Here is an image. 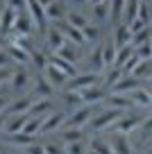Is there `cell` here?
Returning a JSON list of instances; mask_svg holds the SVG:
<instances>
[{"instance_id": "1", "label": "cell", "mask_w": 152, "mask_h": 154, "mask_svg": "<svg viewBox=\"0 0 152 154\" xmlns=\"http://www.w3.org/2000/svg\"><path fill=\"white\" fill-rule=\"evenodd\" d=\"M127 113V111H120V109H111V106H107L105 111H98V113L91 118V129L95 131V134H100V131L105 129H114V125L123 118V116Z\"/></svg>"}, {"instance_id": "2", "label": "cell", "mask_w": 152, "mask_h": 154, "mask_svg": "<svg viewBox=\"0 0 152 154\" xmlns=\"http://www.w3.org/2000/svg\"><path fill=\"white\" fill-rule=\"evenodd\" d=\"M98 113L95 111V104H82L77 106V109L68 111V118H66V125H64V129H68V127H84L91 122V118Z\"/></svg>"}, {"instance_id": "3", "label": "cell", "mask_w": 152, "mask_h": 154, "mask_svg": "<svg viewBox=\"0 0 152 154\" xmlns=\"http://www.w3.org/2000/svg\"><path fill=\"white\" fill-rule=\"evenodd\" d=\"M95 84H102L100 82V72L89 70V72L71 77V82H68L66 88H62V91H84V88H91V86H95Z\"/></svg>"}, {"instance_id": "4", "label": "cell", "mask_w": 152, "mask_h": 154, "mask_svg": "<svg viewBox=\"0 0 152 154\" xmlns=\"http://www.w3.org/2000/svg\"><path fill=\"white\" fill-rule=\"evenodd\" d=\"M143 120H145V116H141V113H125L114 125V131H118V134H134V131L141 129Z\"/></svg>"}, {"instance_id": "5", "label": "cell", "mask_w": 152, "mask_h": 154, "mask_svg": "<svg viewBox=\"0 0 152 154\" xmlns=\"http://www.w3.org/2000/svg\"><path fill=\"white\" fill-rule=\"evenodd\" d=\"M66 118H68V111H52V113L43 116V125H41V136H48L52 134V131H59L64 129V125H66Z\"/></svg>"}, {"instance_id": "6", "label": "cell", "mask_w": 152, "mask_h": 154, "mask_svg": "<svg viewBox=\"0 0 152 154\" xmlns=\"http://www.w3.org/2000/svg\"><path fill=\"white\" fill-rule=\"evenodd\" d=\"M0 143L7 145V147H30L32 143H36V136H27L23 134V131H18V134H0Z\"/></svg>"}, {"instance_id": "7", "label": "cell", "mask_w": 152, "mask_h": 154, "mask_svg": "<svg viewBox=\"0 0 152 154\" xmlns=\"http://www.w3.org/2000/svg\"><path fill=\"white\" fill-rule=\"evenodd\" d=\"M64 45H66V36H64V32L57 27V25H52V27L46 32V48H48V52L57 54Z\"/></svg>"}, {"instance_id": "8", "label": "cell", "mask_w": 152, "mask_h": 154, "mask_svg": "<svg viewBox=\"0 0 152 154\" xmlns=\"http://www.w3.org/2000/svg\"><path fill=\"white\" fill-rule=\"evenodd\" d=\"M80 93H82V100H84V104H100V102H105V100H107V95H109L111 91H107L102 84H95V86L84 88V91H80Z\"/></svg>"}, {"instance_id": "9", "label": "cell", "mask_w": 152, "mask_h": 154, "mask_svg": "<svg viewBox=\"0 0 152 154\" xmlns=\"http://www.w3.org/2000/svg\"><path fill=\"white\" fill-rule=\"evenodd\" d=\"M11 84V93H23L30 84V72H27V66H18L14 68V75L9 79Z\"/></svg>"}, {"instance_id": "10", "label": "cell", "mask_w": 152, "mask_h": 154, "mask_svg": "<svg viewBox=\"0 0 152 154\" xmlns=\"http://www.w3.org/2000/svg\"><path fill=\"white\" fill-rule=\"evenodd\" d=\"M43 75L50 79V84H52L55 88H66V84L71 82V75L64 70H59L57 66H52V63H48V68L43 70Z\"/></svg>"}, {"instance_id": "11", "label": "cell", "mask_w": 152, "mask_h": 154, "mask_svg": "<svg viewBox=\"0 0 152 154\" xmlns=\"http://www.w3.org/2000/svg\"><path fill=\"white\" fill-rule=\"evenodd\" d=\"M59 29L64 32V36H66V41H71L73 45H84L86 43V36H84V32L82 29H77V27H73L71 23H66V20H59V23H55Z\"/></svg>"}, {"instance_id": "12", "label": "cell", "mask_w": 152, "mask_h": 154, "mask_svg": "<svg viewBox=\"0 0 152 154\" xmlns=\"http://www.w3.org/2000/svg\"><path fill=\"white\" fill-rule=\"evenodd\" d=\"M32 104H34V97L32 95H21V97H16V100H11L9 104H7L5 113H9V116H14V113H27V111L32 109Z\"/></svg>"}, {"instance_id": "13", "label": "cell", "mask_w": 152, "mask_h": 154, "mask_svg": "<svg viewBox=\"0 0 152 154\" xmlns=\"http://www.w3.org/2000/svg\"><path fill=\"white\" fill-rule=\"evenodd\" d=\"M107 106H111V109H120V111H129L134 106V100L129 95H125V93H109L105 100Z\"/></svg>"}, {"instance_id": "14", "label": "cell", "mask_w": 152, "mask_h": 154, "mask_svg": "<svg viewBox=\"0 0 152 154\" xmlns=\"http://www.w3.org/2000/svg\"><path fill=\"white\" fill-rule=\"evenodd\" d=\"M32 118L30 113H14L7 118L5 122V131L2 134H18V131H23V127L27 125V120Z\"/></svg>"}, {"instance_id": "15", "label": "cell", "mask_w": 152, "mask_h": 154, "mask_svg": "<svg viewBox=\"0 0 152 154\" xmlns=\"http://www.w3.org/2000/svg\"><path fill=\"white\" fill-rule=\"evenodd\" d=\"M143 86V82L138 79V77H134V75H125L123 79H120L118 84H116L114 88H111V93H125V95H129V93H134L136 88H141Z\"/></svg>"}, {"instance_id": "16", "label": "cell", "mask_w": 152, "mask_h": 154, "mask_svg": "<svg viewBox=\"0 0 152 154\" xmlns=\"http://www.w3.org/2000/svg\"><path fill=\"white\" fill-rule=\"evenodd\" d=\"M16 18H18V11L5 5V7H2V11H0V32H2V34H9V32H14Z\"/></svg>"}, {"instance_id": "17", "label": "cell", "mask_w": 152, "mask_h": 154, "mask_svg": "<svg viewBox=\"0 0 152 154\" xmlns=\"http://www.w3.org/2000/svg\"><path fill=\"white\" fill-rule=\"evenodd\" d=\"M111 147H114L116 154H134V147H132V140L127 138V134H118L114 131V136L109 138Z\"/></svg>"}, {"instance_id": "18", "label": "cell", "mask_w": 152, "mask_h": 154, "mask_svg": "<svg viewBox=\"0 0 152 154\" xmlns=\"http://www.w3.org/2000/svg\"><path fill=\"white\" fill-rule=\"evenodd\" d=\"M132 38H134V34H132V27H129L127 23L116 25V29H114V43H116V48L132 45Z\"/></svg>"}, {"instance_id": "19", "label": "cell", "mask_w": 152, "mask_h": 154, "mask_svg": "<svg viewBox=\"0 0 152 154\" xmlns=\"http://www.w3.org/2000/svg\"><path fill=\"white\" fill-rule=\"evenodd\" d=\"M55 111V102L52 97H41V100H34L32 109L27 111L32 118H41V116H48V113H52Z\"/></svg>"}, {"instance_id": "20", "label": "cell", "mask_w": 152, "mask_h": 154, "mask_svg": "<svg viewBox=\"0 0 152 154\" xmlns=\"http://www.w3.org/2000/svg\"><path fill=\"white\" fill-rule=\"evenodd\" d=\"M55 91V86L50 84V79H48L46 75H39L36 77V84H34V91H32V97L34 100H41V97H50Z\"/></svg>"}, {"instance_id": "21", "label": "cell", "mask_w": 152, "mask_h": 154, "mask_svg": "<svg viewBox=\"0 0 152 154\" xmlns=\"http://www.w3.org/2000/svg\"><path fill=\"white\" fill-rule=\"evenodd\" d=\"M59 143L62 145H68V143H77V140H84L86 134L82 127H68V129H59Z\"/></svg>"}, {"instance_id": "22", "label": "cell", "mask_w": 152, "mask_h": 154, "mask_svg": "<svg viewBox=\"0 0 152 154\" xmlns=\"http://www.w3.org/2000/svg\"><path fill=\"white\" fill-rule=\"evenodd\" d=\"M34 20L30 14H25V11H18V18H16V25H14V32L16 34H23V36H30V34L34 32Z\"/></svg>"}, {"instance_id": "23", "label": "cell", "mask_w": 152, "mask_h": 154, "mask_svg": "<svg viewBox=\"0 0 152 154\" xmlns=\"http://www.w3.org/2000/svg\"><path fill=\"white\" fill-rule=\"evenodd\" d=\"M46 16H48V20H55V23H59V20H66L68 9H66V5H64V2H59V0H52V2L46 7Z\"/></svg>"}, {"instance_id": "24", "label": "cell", "mask_w": 152, "mask_h": 154, "mask_svg": "<svg viewBox=\"0 0 152 154\" xmlns=\"http://www.w3.org/2000/svg\"><path fill=\"white\" fill-rule=\"evenodd\" d=\"M7 52H9L11 61L18 63V66H30V63H32V54L25 52L23 48H18L16 43H9V45H7Z\"/></svg>"}, {"instance_id": "25", "label": "cell", "mask_w": 152, "mask_h": 154, "mask_svg": "<svg viewBox=\"0 0 152 154\" xmlns=\"http://www.w3.org/2000/svg\"><path fill=\"white\" fill-rule=\"evenodd\" d=\"M123 77H125L123 68H120V66H111V68H107V75H105V79H102V86H105L107 91H111Z\"/></svg>"}, {"instance_id": "26", "label": "cell", "mask_w": 152, "mask_h": 154, "mask_svg": "<svg viewBox=\"0 0 152 154\" xmlns=\"http://www.w3.org/2000/svg\"><path fill=\"white\" fill-rule=\"evenodd\" d=\"M93 9V23L95 25H102L107 20H111V7L109 2H100V5H91Z\"/></svg>"}, {"instance_id": "27", "label": "cell", "mask_w": 152, "mask_h": 154, "mask_svg": "<svg viewBox=\"0 0 152 154\" xmlns=\"http://www.w3.org/2000/svg\"><path fill=\"white\" fill-rule=\"evenodd\" d=\"M129 97H132L134 104H138V106H152V91L147 86L136 88L134 93H129Z\"/></svg>"}, {"instance_id": "28", "label": "cell", "mask_w": 152, "mask_h": 154, "mask_svg": "<svg viewBox=\"0 0 152 154\" xmlns=\"http://www.w3.org/2000/svg\"><path fill=\"white\" fill-rule=\"evenodd\" d=\"M125 5H127V0H109V7H111V23H114V25H120V23H123Z\"/></svg>"}, {"instance_id": "29", "label": "cell", "mask_w": 152, "mask_h": 154, "mask_svg": "<svg viewBox=\"0 0 152 154\" xmlns=\"http://www.w3.org/2000/svg\"><path fill=\"white\" fill-rule=\"evenodd\" d=\"M102 54H105V66L111 68L116 63V54H118V48H116L114 38H109V41H105L102 43Z\"/></svg>"}, {"instance_id": "30", "label": "cell", "mask_w": 152, "mask_h": 154, "mask_svg": "<svg viewBox=\"0 0 152 154\" xmlns=\"http://www.w3.org/2000/svg\"><path fill=\"white\" fill-rule=\"evenodd\" d=\"M89 63H91V70H95V72H100L102 68H107L105 66V54H102V43L95 45V50L89 57Z\"/></svg>"}, {"instance_id": "31", "label": "cell", "mask_w": 152, "mask_h": 154, "mask_svg": "<svg viewBox=\"0 0 152 154\" xmlns=\"http://www.w3.org/2000/svg\"><path fill=\"white\" fill-rule=\"evenodd\" d=\"M138 9H141V0H127V5H125V16H123V23L132 25L134 20L138 18Z\"/></svg>"}, {"instance_id": "32", "label": "cell", "mask_w": 152, "mask_h": 154, "mask_svg": "<svg viewBox=\"0 0 152 154\" xmlns=\"http://www.w3.org/2000/svg\"><path fill=\"white\" fill-rule=\"evenodd\" d=\"M89 147H91V149H95L98 154H116L109 140H105V138H98V136L89 140Z\"/></svg>"}, {"instance_id": "33", "label": "cell", "mask_w": 152, "mask_h": 154, "mask_svg": "<svg viewBox=\"0 0 152 154\" xmlns=\"http://www.w3.org/2000/svg\"><path fill=\"white\" fill-rule=\"evenodd\" d=\"M62 100L66 102L68 106H71V111L84 104V100H82V93H80V91H62Z\"/></svg>"}, {"instance_id": "34", "label": "cell", "mask_w": 152, "mask_h": 154, "mask_svg": "<svg viewBox=\"0 0 152 154\" xmlns=\"http://www.w3.org/2000/svg\"><path fill=\"white\" fill-rule=\"evenodd\" d=\"M66 23H71L73 27H77V29H84L86 25H91V20L86 18L84 14H80V11H68V16H66Z\"/></svg>"}, {"instance_id": "35", "label": "cell", "mask_w": 152, "mask_h": 154, "mask_svg": "<svg viewBox=\"0 0 152 154\" xmlns=\"http://www.w3.org/2000/svg\"><path fill=\"white\" fill-rule=\"evenodd\" d=\"M50 63H52V66H57L59 70H64V72H68V75H75V66H73L71 61H66V59H62L59 57V54H50Z\"/></svg>"}, {"instance_id": "36", "label": "cell", "mask_w": 152, "mask_h": 154, "mask_svg": "<svg viewBox=\"0 0 152 154\" xmlns=\"http://www.w3.org/2000/svg\"><path fill=\"white\" fill-rule=\"evenodd\" d=\"M41 125H43V118H30L27 125L23 127V134H27V136H41Z\"/></svg>"}, {"instance_id": "37", "label": "cell", "mask_w": 152, "mask_h": 154, "mask_svg": "<svg viewBox=\"0 0 152 154\" xmlns=\"http://www.w3.org/2000/svg\"><path fill=\"white\" fill-rule=\"evenodd\" d=\"M32 63H34V68H39V70H46L48 63H50V57H48L46 52H41V50H34L32 52Z\"/></svg>"}, {"instance_id": "38", "label": "cell", "mask_w": 152, "mask_h": 154, "mask_svg": "<svg viewBox=\"0 0 152 154\" xmlns=\"http://www.w3.org/2000/svg\"><path fill=\"white\" fill-rule=\"evenodd\" d=\"M64 152H66V154H89V149H86L84 140H77V143L64 145Z\"/></svg>"}, {"instance_id": "39", "label": "cell", "mask_w": 152, "mask_h": 154, "mask_svg": "<svg viewBox=\"0 0 152 154\" xmlns=\"http://www.w3.org/2000/svg\"><path fill=\"white\" fill-rule=\"evenodd\" d=\"M57 54H59L62 59H66V61H71L73 66H75V61H77V52L73 50V43H66V45H64V48L59 50Z\"/></svg>"}, {"instance_id": "40", "label": "cell", "mask_w": 152, "mask_h": 154, "mask_svg": "<svg viewBox=\"0 0 152 154\" xmlns=\"http://www.w3.org/2000/svg\"><path fill=\"white\" fill-rule=\"evenodd\" d=\"M82 32H84L86 41H93V43H98V41H100V27H98V25H95V23L86 25V27L82 29Z\"/></svg>"}, {"instance_id": "41", "label": "cell", "mask_w": 152, "mask_h": 154, "mask_svg": "<svg viewBox=\"0 0 152 154\" xmlns=\"http://www.w3.org/2000/svg\"><path fill=\"white\" fill-rule=\"evenodd\" d=\"M136 54L141 59H152V41H147L143 45H136Z\"/></svg>"}, {"instance_id": "42", "label": "cell", "mask_w": 152, "mask_h": 154, "mask_svg": "<svg viewBox=\"0 0 152 154\" xmlns=\"http://www.w3.org/2000/svg\"><path fill=\"white\" fill-rule=\"evenodd\" d=\"M43 147H46V154H66L62 143H43Z\"/></svg>"}, {"instance_id": "43", "label": "cell", "mask_w": 152, "mask_h": 154, "mask_svg": "<svg viewBox=\"0 0 152 154\" xmlns=\"http://www.w3.org/2000/svg\"><path fill=\"white\" fill-rule=\"evenodd\" d=\"M5 5L16 11H23V9H27V0H5Z\"/></svg>"}, {"instance_id": "44", "label": "cell", "mask_w": 152, "mask_h": 154, "mask_svg": "<svg viewBox=\"0 0 152 154\" xmlns=\"http://www.w3.org/2000/svg\"><path fill=\"white\" fill-rule=\"evenodd\" d=\"M25 154H46V147H43V143H32L30 147H25Z\"/></svg>"}, {"instance_id": "45", "label": "cell", "mask_w": 152, "mask_h": 154, "mask_svg": "<svg viewBox=\"0 0 152 154\" xmlns=\"http://www.w3.org/2000/svg\"><path fill=\"white\" fill-rule=\"evenodd\" d=\"M11 57H9V52H7V48L5 50H0V68H9L11 66Z\"/></svg>"}, {"instance_id": "46", "label": "cell", "mask_w": 152, "mask_h": 154, "mask_svg": "<svg viewBox=\"0 0 152 154\" xmlns=\"http://www.w3.org/2000/svg\"><path fill=\"white\" fill-rule=\"evenodd\" d=\"M11 75H14V68H0V84L9 82Z\"/></svg>"}, {"instance_id": "47", "label": "cell", "mask_w": 152, "mask_h": 154, "mask_svg": "<svg viewBox=\"0 0 152 154\" xmlns=\"http://www.w3.org/2000/svg\"><path fill=\"white\" fill-rule=\"evenodd\" d=\"M7 118H9V113H0V131H5V122H7Z\"/></svg>"}, {"instance_id": "48", "label": "cell", "mask_w": 152, "mask_h": 154, "mask_svg": "<svg viewBox=\"0 0 152 154\" xmlns=\"http://www.w3.org/2000/svg\"><path fill=\"white\" fill-rule=\"evenodd\" d=\"M7 41H9V38H7V34H2V32H0V50H5L7 45H9Z\"/></svg>"}, {"instance_id": "49", "label": "cell", "mask_w": 152, "mask_h": 154, "mask_svg": "<svg viewBox=\"0 0 152 154\" xmlns=\"http://www.w3.org/2000/svg\"><path fill=\"white\" fill-rule=\"evenodd\" d=\"M68 2H71V5H86L89 0H68Z\"/></svg>"}, {"instance_id": "50", "label": "cell", "mask_w": 152, "mask_h": 154, "mask_svg": "<svg viewBox=\"0 0 152 154\" xmlns=\"http://www.w3.org/2000/svg\"><path fill=\"white\" fill-rule=\"evenodd\" d=\"M91 5H100V2H109V0H89Z\"/></svg>"}, {"instance_id": "51", "label": "cell", "mask_w": 152, "mask_h": 154, "mask_svg": "<svg viewBox=\"0 0 152 154\" xmlns=\"http://www.w3.org/2000/svg\"><path fill=\"white\" fill-rule=\"evenodd\" d=\"M39 2H41L43 7H48V5H50V2H52V0H39Z\"/></svg>"}, {"instance_id": "52", "label": "cell", "mask_w": 152, "mask_h": 154, "mask_svg": "<svg viewBox=\"0 0 152 154\" xmlns=\"http://www.w3.org/2000/svg\"><path fill=\"white\" fill-rule=\"evenodd\" d=\"M145 86H147V88H150V91H152V77H150V79H147V84H145Z\"/></svg>"}, {"instance_id": "53", "label": "cell", "mask_w": 152, "mask_h": 154, "mask_svg": "<svg viewBox=\"0 0 152 154\" xmlns=\"http://www.w3.org/2000/svg\"><path fill=\"white\" fill-rule=\"evenodd\" d=\"M89 154H98V152H95V149H91V147H89Z\"/></svg>"}, {"instance_id": "54", "label": "cell", "mask_w": 152, "mask_h": 154, "mask_svg": "<svg viewBox=\"0 0 152 154\" xmlns=\"http://www.w3.org/2000/svg\"><path fill=\"white\" fill-rule=\"evenodd\" d=\"M2 7H5V0H0V9H2Z\"/></svg>"}, {"instance_id": "55", "label": "cell", "mask_w": 152, "mask_h": 154, "mask_svg": "<svg viewBox=\"0 0 152 154\" xmlns=\"http://www.w3.org/2000/svg\"><path fill=\"white\" fill-rule=\"evenodd\" d=\"M134 154H152V152H134Z\"/></svg>"}, {"instance_id": "56", "label": "cell", "mask_w": 152, "mask_h": 154, "mask_svg": "<svg viewBox=\"0 0 152 154\" xmlns=\"http://www.w3.org/2000/svg\"><path fill=\"white\" fill-rule=\"evenodd\" d=\"M5 154H16V152H5Z\"/></svg>"}, {"instance_id": "57", "label": "cell", "mask_w": 152, "mask_h": 154, "mask_svg": "<svg viewBox=\"0 0 152 154\" xmlns=\"http://www.w3.org/2000/svg\"><path fill=\"white\" fill-rule=\"evenodd\" d=\"M145 2H152V0H145Z\"/></svg>"}, {"instance_id": "58", "label": "cell", "mask_w": 152, "mask_h": 154, "mask_svg": "<svg viewBox=\"0 0 152 154\" xmlns=\"http://www.w3.org/2000/svg\"><path fill=\"white\" fill-rule=\"evenodd\" d=\"M0 11H2V9H0Z\"/></svg>"}]
</instances>
